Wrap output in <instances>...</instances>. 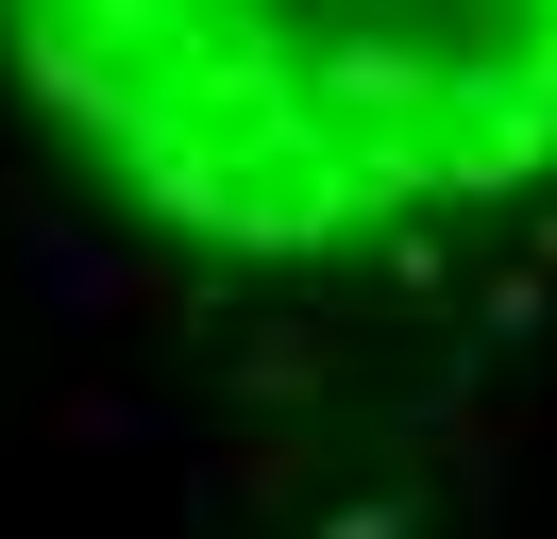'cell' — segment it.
I'll list each match as a JSON object with an SVG mask.
<instances>
[{
    "mask_svg": "<svg viewBox=\"0 0 557 539\" xmlns=\"http://www.w3.org/2000/svg\"><path fill=\"white\" fill-rule=\"evenodd\" d=\"M85 168L220 253H338L557 168V0H0Z\"/></svg>",
    "mask_w": 557,
    "mask_h": 539,
    "instance_id": "cell-1",
    "label": "cell"
}]
</instances>
